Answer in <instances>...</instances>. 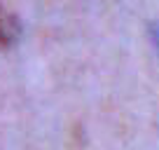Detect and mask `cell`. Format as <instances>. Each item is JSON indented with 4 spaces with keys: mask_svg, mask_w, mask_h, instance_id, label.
I'll list each match as a JSON object with an SVG mask.
<instances>
[{
    "mask_svg": "<svg viewBox=\"0 0 159 150\" xmlns=\"http://www.w3.org/2000/svg\"><path fill=\"white\" fill-rule=\"evenodd\" d=\"M150 38H152V45H154V49H157V54H159V21L150 24Z\"/></svg>",
    "mask_w": 159,
    "mask_h": 150,
    "instance_id": "obj_2",
    "label": "cell"
},
{
    "mask_svg": "<svg viewBox=\"0 0 159 150\" xmlns=\"http://www.w3.org/2000/svg\"><path fill=\"white\" fill-rule=\"evenodd\" d=\"M16 33H19V24L16 19L5 10V5L0 2V47H10L16 40Z\"/></svg>",
    "mask_w": 159,
    "mask_h": 150,
    "instance_id": "obj_1",
    "label": "cell"
}]
</instances>
